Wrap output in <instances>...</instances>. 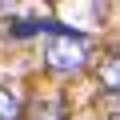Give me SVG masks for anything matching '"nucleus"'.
Segmentation results:
<instances>
[{"mask_svg": "<svg viewBox=\"0 0 120 120\" xmlns=\"http://www.w3.org/2000/svg\"><path fill=\"white\" fill-rule=\"evenodd\" d=\"M44 64H48V72H80L88 64V36H80L72 28L52 32V40L44 44Z\"/></svg>", "mask_w": 120, "mask_h": 120, "instance_id": "f257e3e1", "label": "nucleus"}, {"mask_svg": "<svg viewBox=\"0 0 120 120\" xmlns=\"http://www.w3.org/2000/svg\"><path fill=\"white\" fill-rule=\"evenodd\" d=\"M36 120H68L64 116V100H36Z\"/></svg>", "mask_w": 120, "mask_h": 120, "instance_id": "7ed1b4c3", "label": "nucleus"}, {"mask_svg": "<svg viewBox=\"0 0 120 120\" xmlns=\"http://www.w3.org/2000/svg\"><path fill=\"white\" fill-rule=\"evenodd\" d=\"M108 120H120V112H116V116H108Z\"/></svg>", "mask_w": 120, "mask_h": 120, "instance_id": "39448f33", "label": "nucleus"}, {"mask_svg": "<svg viewBox=\"0 0 120 120\" xmlns=\"http://www.w3.org/2000/svg\"><path fill=\"white\" fill-rule=\"evenodd\" d=\"M96 80L108 96H120V52H104L96 64Z\"/></svg>", "mask_w": 120, "mask_h": 120, "instance_id": "f03ea898", "label": "nucleus"}, {"mask_svg": "<svg viewBox=\"0 0 120 120\" xmlns=\"http://www.w3.org/2000/svg\"><path fill=\"white\" fill-rule=\"evenodd\" d=\"M0 120H20V100L12 92H0Z\"/></svg>", "mask_w": 120, "mask_h": 120, "instance_id": "20e7f679", "label": "nucleus"}]
</instances>
